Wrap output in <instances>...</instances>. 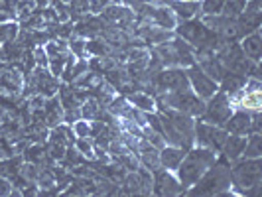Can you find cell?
Listing matches in <instances>:
<instances>
[{"instance_id": "6da1fadb", "label": "cell", "mask_w": 262, "mask_h": 197, "mask_svg": "<svg viewBox=\"0 0 262 197\" xmlns=\"http://www.w3.org/2000/svg\"><path fill=\"white\" fill-rule=\"evenodd\" d=\"M173 34L187 41L193 48V55L199 53H217L223 46L229 41L219 36L215 30H211L201 18H191V20H184L178 22L173 28Z\"/></svg>"}, {"instance_id": "7a4b0ae2", "label": "cell", "mask_w": 262, "mask_h": 197, "mask_svg": "<svg viewBox=\"0 0 262 197\" xmlns=\"http://www.w3.org/2000/svg\"><path fill=\"white\" fill-rule=\"evenodd\" d=\"M185 193H189V195H233V191H231V162H227L223 156H217V160Z\"/></svg>"}, {"instance_id": "3957f363", "label": "cell", "mask_w": 262, "mask_h": 197, "mask_svg": "<svg viewBox=\"0 0 262 197\" xmlns=\"http://www.w3.org/2000/svg\"><path fill=\"white\" fill-rule=\"evenodd\" d=\"M262 185V158H238L231 162V191L256 195Z\"/></svg>"}, {"instance_id": "277c9868", "label": "cell", "mask_w": 262, "mask_h": 197, "mask_svg": "<svg viewBox=\"0 0 262 197\" xmlns=\"http://www.w3.org/2000/svg\"><path fill=\"white\" fill-rule=\"evenodd\" d=\"M217 156H219L217 152H213L209 148H203V146H191L185 152L182 164L176 170V176H178V180L185 191L205 173V170L217 160Z\"/></svg>"}, {"instance_id": "5b68a950", "label": "cell", "mask_w": 262, "mask_h": 197, "mask_svg": "<svg viewBox=\"0 0 262 197\" xmlns=\"http://www.w3.org/2000/svg\"><path fill=\"white\" fill-rule=\"evenodd\" d=\"M158 53L160 61L164 67H189L195 63V55H193V48L184 41L180 36L173 34V38H170L168 41L154 46L152 48Z\"/></svg>"}, {"instance_id": "8992f818", "label": "cell", "mask_w": 262, "mask_h": 197, "mask_svg": "<svg viewBox=\"0 0 262 197\" xmlns=\"http://www.w3.org/2000/svg\"><path fill=\"white\" fill-rule=\"evenodd\" d=\"M215 55L219 57V61L223 63L225 69L241 73V75H247V77H252V79H260V63L249 59L245 55V52L241 50L238 41H229Z\"/></svg>"}, {"instance_id": "52a82bcc", "label": "cell", "mask_w": 262, "mask_h": 197, "mask_svg": "<svg viewBox=\"0 0 262 197\" xmlns=\"http://www.w3.org/2000/svg\"><path fill=\"white\" fill-rule=\"evenodd\" d=\"M59 79L50 73L48 67H34L32 73L24 77V89H22V99H28L32 95H41V97H53L59 89Z\"/></svg>"}, {"instance_id": "ba28073f", "label": "cell", "mask_w": 262, "mask_h": 197, "mask_svg": "<svg viewBox=\"0 0 262 197\" xmlns=\"http://www.w3.org/2000/svg\"><path fill=\"white\" fill-rule=\"evenodd\" d=\"M156 101L162 103V105L170 106L173 111L185 113V115H189V117H193V118H199V115H201L203 108H205V101H203L199 95H195L191 89L164 93V95L156 97Z\"/></svg>"}, {"instance_id": "9c48e42d", "label": "cell", "mask_w": 262, "mask_h": 197, "mask_svg": "<svg viewBox=\"0 0 262 197\" xmlns=\"http://www.w3.org/2000/svg\"><path fill=\"white\" fill-rule=\"evenodd\" d=\"M233 111H235V106L231 103V99L223 91H217L205 101V108L199 115V120L215 124V126H223L225 120L233 115Z\"/></svg>"}, {"instance_id": "30bf717a", "label": "cell", "mask_w": 262, "mask_h": 197, "mask_svg": "<svg viewBox=\"0 0 262 197\" xmlns=\"http://www.w3.org/2000/svg\"><path fill=\"white\" fill-rule=\"evenodd\" d=\"M227 136H229V132L225 130L223 126H215V124H209V122H203V120L195 118V132H193L195 146L209 148V150L219 154Z\"/></svg>"}, {"instance_id": "8fae6325", "label": "cell", "mask_w": 262, "mask_h": 197, "mask_svg": "<svg viewBox=\"0 0 262 197\" xmlns=\"http://www.w3.org/2000/svg\"><path fill=\"white\" fill-rule=\"evenodd\" d=\"M22 89H24V73L12 63H6L0 69V97L18 101L22 99Z\"/></svg>"}, {"instance_id": "7c38bea8", "label": "cell", "mask_w": 262, "mask_h": 197, "mask_svg": "<svg viewBox=\"0 0 262 197\" xmlns=\"http://www.w3.org/2000/svg\"><path fill=\"white\" fill-rule=\"evenodd\" d=\"M185 73H187V81H189V89L195 95H199L203 101H207L209 97H213L219 91V83L215 79H211L197 63L185 67Z\"/></svg>"}, {"instance_id": "4fadbf2b", "label": "cell", "mask_w": 262, "mask_h": 197, "mask_svg": "<svg viewBox=\"0 0 262 197\" xmlns=\"http://www.w3.org/2000/svg\"><path fill=\"white\" fill-rule=\"evenodd\" d=\"M152 193L154 195H185V189L182 187L178 176L166 168H156L152 171Z\"/></svg>"}, {"instance_id": "5bb4252c", "label": "cell", "mask_w": 262, "mask_h": 197, "mask_svg": "<svg viewBox=\"0 0 262 197\" xmlns=\"http://www.w3.org/2000/svg\"><path fill=\"white\" fill-rule=\"evenodd\" d=\"M156 111L160 113H164L166 117L170 118V122L176 126V130L180 132L182 136H184L185 144L189 146H195L193 142V132H195V118L189 117V115H185V113H180V111H173L170 106L162 105V103H158L156 101Z\"/></svg>"}, {"instance_id": "9a60e30c", "label": "cell", "mask_w": 262, "mask_h": 197, "mask_svg": "<svg viewBox=\"0 0 262 197\" xmlns=\"http://www.w3.org/2000/svg\"><path fill=\"white\" fill-rule=\"evenodd\" d=\"M260 79L249 77L247 85L236 93L235 97H231V103L235 108H245V111H260Z\"/></svg>"}, {"instance_id": "2e32d148", "label": "cell", "mask_w": 262, "mask_h": 197, "mask_svg": "<svg viewBox=\"0 0 262 197\" xmlns=\"http://www.w3.org/2000/svg\"><path fill=\"white\" fill-rule=\"evenodd\" d=\"M103 18V22L108 24V26L120 28V30H126V28L136 22V16H134V10L126 4H108L103 12L99 14Z\"/></svg>"}, {"instance_id": "e0dca14e", "label": "cell", "mask_w": 262, "mask_h": 197, "mask_svg": "<svg viewBox=\"0 0 262 197\" xmlns=\"http://www.w3.org/2000/svg\"><path fill=\"white\" fill-rule=\"evenodd\" d=\"M134 36L140 39L146 48H154V46H160V43L173 38V30H164V28L154 26V24H138L136 22Z\"/></svg>"}, {"instance_id": "ac0fdd59", "label": "cell", "mask_w": 262, "mask_h": 197, "mask_svg": "<svg viewBox=\"0 0 262 197\" xmlns=\"http://www.w3.org/2000/svg\"><path fill=\"white\" fill-rule=\"evenodd\" d=\"M223 128L229 134H241V136H249L252 132V122H250V111L245 108H235L233 115L225 120Z\"/></svg>"}, {"instance_id": "d6986e66", "label": "cell", "mask_w": 262, "mask_h": 197, "mask_svg": "<svg viewBox=\"0 0 262 197\" xmlns=\"http://www.w3.org/2000/svg\"><path fill=\"white\" fill-rule=\"evenodd\" d=\"M185 152H187V150L180 148V146L164 144L160 150H158V156H160V166L176 173L178 166H180V164H182V160H184Z\"/></svg>"}, {"instance_id": "ffe728a7", "label": "cell", "mask_w": 262, "mask_h": 197, "mask_svg": "<svg viewBox=\"0 0 262 197\" xmlns=\"http://www.w3.org/2000/svg\"><path fill=\"white\" fill-rule=\"evenodd\" d=\"M168 6L178 22L199 18V0H168Z\"/></svg>"}, {"instance_id": "44dd1931", "label": "cell", "mask_w": 262, "mask_h": 197, "mask_svg": "<svg viewBox=\"0 0 262 197\" xmlns=\"http://www.w3.org/2000/svg\"><path fill=\"white\" fill-rule=\"evenodd\" d=\"M238 46H241V50L245 52V55L252 59V61H256V63H260V57H262V38H260V30H256V32H250L247 34L245 38L238 39Z\"/></svg>"}, {"instance_id": "7402d4cb", "label": "cell", "mask_w": 262, "mask_h": 197, "mask_svg": "<svg viewBox=\"0 0 262 197\" xmlns=\"http://www.w3.org/2000/svg\"><path fill=\"white\" fill-rule=\"evenodd\" d=\"M247 81H249L247 75H241V73H235V71L227 69L223 73V77L219 79V91H223L231 99V97H235L236 93L247 85Z\"/></svg>"}, {"instance_id": "603a6c76", "label": "cell", "mask_w": 262, "mask_h": 197, "mask_svg": "<svg viewBox=\"0 0 262 197\" xmlns=\"http://www.w3.org/2000/svg\"><path fill=\"white\" fill-rule=\"evenodd\" d=\"M247 144V136H241V134H229L225 138V144L219 152V156H223L227 162H235L243 156V150Z\"/></svg>"}, {"instance_id": "cb8c5ba5", "label": "cell", "mask_w": 262, "mask_h": 197, "mask_svg": "<svg viewBox=\"0 0 262 197\" xmlns=\"http://www.w3.org/2000/svg\"><path fill=\"white\" fill-rule=\"evenodd\" d=\"M43 117H46V124H48V128L57 126V124H61V122H63V106H61V103H59L57 95L48 97V99L43 101Z\"/></svg>"}, {"instance_id": "d4e9b609", "label": "cell", "mask_w": 262, "mask_h": 197, "mask_svg": "<svg viewBox=\"0 0 262 197\" xmlns=\"http://www.w3.org/2000/svg\"><path fill=\"white\" fill-rule=\"evenodd\" d=\"M48 142H52V144H61V146H73L75 142V134L71 130V126L66 124V122H61V124H57V126H52L50 132H48Z\"/></svg>"}, {"instance_id": "484cf974", "label": "cell", "mask_w": 262, "mask_h": 197, "mask_svg": "<svg viewBox=\"0 0 262 197\" xmlns=\"http://www.w3.org/2000/svg\"><path fill=\"white\" fill-rule=\"evenodd\" d=\"M126 99H128V103L134 105L136 108H140L142 113H152V111H156V97H152V95H148L144 91H134L130 95H126Z\"/></svg>"}, {"instance_id": "4316f807", "label": "cell", "mask_w": 262, "mask_h": 197, "mask_svg": "<svg viewBox=\"0 0 262 197\" xmlns=\"http://www.w3.org/2000/svg\"><path fill=\"white\" fill-rule=\"evenodd\" d=\"M113 50H115V48H113L108 41H105L101 36L87 39V55H89V57H105V55H111Z\"/></svg>"}, {"instance_id": "83f0119b", "label": "cell", "mask_w": 262, "mask_h": 197, "mask_svg": "<svg viewBox=\"0 0 262 197\" xmlns=\"http://www.w3.org/2000/svg\"><path fill=\"white\" fill-rule=\"evenodd\" d=\"M22 162H24L22 154H14V156H10V158H0V176L10 180L12 176H16V173L20 171Z\"/></svg>"}, {"instance_id": "f1b7e54d", "label": "cell", "mask_w": 262, "mask_h": 197, "mask_svg": "<svg viewBox=\"0 0 262 197\" xmlns=\"http://www.w3.org/2000/svg\"><path fill=\"white\" fill-rule=\"evenodd\" d=\"M241 158H262V134L260 132H250L247 136V144Z\"/></svg>"}, {"instance_id": "f546056e", "label": "cell", "mask_w": 262, "mask_h": 197, "mask_svg": "<svg viewBox=\"0 0 262 197\" xmlns=\"http://www.w3.org/2000/svg\"><path fill=\"white\" fill-rule=\"evenodd\" d=\"M81 164H87V158L83 156L75 146H67L66 154L59 160V166H63L66 170H71V168H77Z\"/></svg>"}, {"instance_id": "4dcf8cb0", "label": "cell", "mask_w": 262, "mask_h": 197, "mask_svg": "<svg viewBox=\"0 0 262 197\" xmlns=\"http://www.w3.org/2000/svg\"><path fill=\"white\" fill-rule=\"evenodd\" d=\"M24 50H26V48H24L18 39L6 41V43H2V59H4L6 63H16V61H20Z\"/></svg>"}, {"instance_id": "1f68e13d", "label": "cell", "mask_w": 262, "mask_h": 197, "mask_svg": "<svg viewBox=\"0 0 262 197\" xmlns=\"http://www.w3.org/2000/svg\"><path fill=\"white\" fill-rule=\"evenodd\" d=\"M225 0H199V18L201 16H215L223 12Z\"/></svg>"}, {"instance_id": "d6a6232c", "label": "cell", "mask_w": 262, "mask_h": 197, "mask_svg": "<svg viewBox=\"0 0 262 197\" xmlns=\"http://www.w3.org/2000/svg\"><path fill=\"white\" fill-rule=\"evenodd\" d=\"M14 67H18L22 73H24V77H26L28 73H32L34 71V67H36V59H34V50L32 48H26L24 53H22V57H20V61H16L12 63Z\"/></svg>"}, {"instance_id": "836d02e7", "label": "cell", "mask_w": 262, "mask_h": 197, "mask_svg": "<svg viewBox=\"0 0 262 197\" xmlns=\"http://www.w3.org/2000/svg\"><path fill=\"white\" fill-rule=\"evenodd\" d=\"M67 53H57V55H50V59H48V69H50V73L55 75V77L59 79L61 77V73H63V67H66V61H67ZM61 81V79H59Z\"/></svg>"}, {"instance_id": "e575fe53", "label": "cell", "mask_w": 262, "mask_h": 197, "mask_svg": "<svg viewBox=\"0 0 262 197\" xmlns=\"http://www.w3.org/2000/svg\"><path fill=\"white\" fill-rule=\"evenodd\" d=\"M18 30H20V24L16 20L0 24V46L6 43V41H14V39L18 38Z\"/></svg>"}, {"instance_id": "d590c367", "label": "cell", "mask_w": 262, "mask_h": 197, "mask_svg": "<svg viewBox=\"0 0 262 197\" xmlns=\"http://www.w3.org/2000/svg\"><path fill=\"white\" fill-rule=\"evenodd\" d=\"M67 48H69V53H73L75 57H89L87 55V39L85 38H73L67 39Z\"/></svg>"}, {"instance_id": "8d00e7d4", "label": "cell", "mask_w": 262, "mask_h": 197, "mask_svg": "<svg viewBox=\"0 0 262 197\" xmlns=\"http://www.w3.org/2000/svg\"><path fill=\"white\" fill-rule=\"evenodd\" d=\"M67 4H69V12H71L73 22H77L79 18L89 14V0H69Z\"/></svg>"}, {"instance_id": "74e56055", "label": "cell", "mask_w": 262, "mask_h": 197, "mask_svg": "<svg viewBox=\"0 0 262 197\" xmlns=\"http://www.w3.org/2000/svg\"><path fill=\"white\" fill-rule=\"evenodd\" d=\"M69 126H71V130L75 134V138H91V120L81 117L75 122H71Z\"/></svg>"}, {"instance_id": "f35d334b", "label": "cell", "mask_w": 262, "mask_h": 197, "mask_svg": "<svg viewBox=\"0 0 262 197\" xmlns=\"http://www.w3.org/2000/svg\"><path fill=\"white\" fill-rule=\"evenodd\" d=\"M245 6H247V0H225L223 12L221 14L229 16V18H236L238 14L245 10Z\"/></svg>"}, {"instance_id": "ab89813d", "label": "cell", "mask_w": 262, "mask_h": 197, "mask_svg": "<svg viewBox=\"0 0 262 197\" xmlns=\"http://www.w3.org/2000/svg\"><path fill=\"white\" fill-rule=\"evenodd\" d=\"M85 71H89V57H77L75 63H73V69L69 73V83H73L79 75H83Z\"/></svg>"}, {"instance_id": "60d3db41", "label": "cell", "mask_w": 262, "mask_h": 197, "mask_svg": "<svg viewBox=\"0 0 262 197\" xmlns=\"http://www.w3.org/2000/svg\"><path fill=\"white\" fill-rule=\"evenodd\" d=\"M73 146H75V148H77L79 152H81L83 156L87 158V160H93V158H95V152H93V140H91V138H75Z\"/></svg>"}, {"instance_id": "b9f144b4", "label": "cell", "mask_w": 262, "mask_h": 197, "mask_svg": "<svg viewBox=\"0 0 262 197\" xmlns=\"http://www.w3.org/2000/svg\"><path fill=\"white\" fill-rule=\"evenodd\" d=\"M34 50V59H36V65L38 67H48V53L43 50V46H38V48H32Z\"/></svg>"}, {"instance_id": "7bdbcfd3", "label": "cell", "mask_w": 262, "mask_h": 197, "mask_svg": "<svg viewBox=\"0 0 262 197\" xmlns=\"http://www.w3.org/2000/svg\"><path fill=\"white\" fill-rule=\"evenodd\" d=\"M12 189L14 185L8 178H2L0 176V197H6V195H12Z\"/></svg>"}, {"instance_id": "ee69618b", "label": "cell", "mask_w": 262, "mask_h": 197, "mask_svg": "<svg viewBox=\"0 0 262 197\" xmlns=\"http://www.w3.org/2000/svg\"><path fill=\"white\" fill-rule=\"evenodd\" d=\"M2 2H4V0H0V6H2Z\"/></svg>"}, {"instance_id": "f6af8a7d", "label": "cell", "mask_w": 262, "mask_h": 197, "mask_svg": "<svg viewBox=\"0 0 262 197\" xmlns=\"http://www.w3.org/2000/svg\"><path fill=\"white\" fill-rule=\"evenodd\" d=\"M256 2H260V0H256Z\"/></svg>"}]
</instances>
